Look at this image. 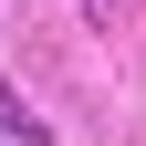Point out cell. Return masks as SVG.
<instances>
[{
  "label": "cell",
  "instance_id": "1",
  "mask_svg": "<svg viewBox=\"0 0 146 146\" xmlns=\"http://www.w3.org/2000/svg\"><path fill=\"white\" fill-rule=\"evenodd\" d=\"M0 125H11V136H42V115H31V104H11V94H0Z\"/></svg>",
  "mask_w": 146,
  "mask_h": 146
}]
</instances>
